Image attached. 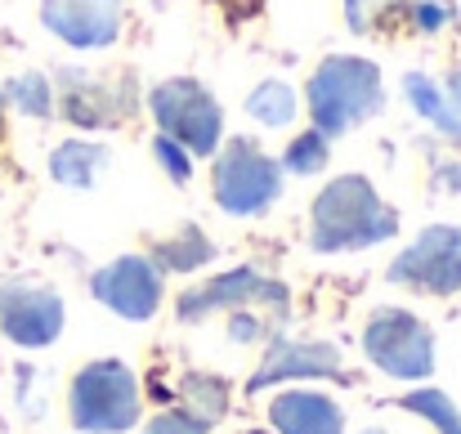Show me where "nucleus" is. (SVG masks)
Masks as SVG:
<instances>
[{
    "instance_id": "nucleus-1",
    "label": "nucleus",
    "mask_w": 461,
    "mask_h": 434,
    "mask_svg": "<svg viewBox=\"0 0 461 434\" xmlns=\"http://www.w3.org/2000/svg\"><path fill=\"white\" fill-rule=\"evenodd\" d=\"M399 233V211L381 202L367 175H336L309 206V247L318 256L367 251Z\"/></svg>"
},
{
    "instance_id": "nucleus-2",
    "label": "nucleus",
    "mask_w": 461,
    "mask_h": 434,
    "mask_svg": "<svg viewBox=\"0 0 461 434\" xmlns=\"http://www.w3.org/2000/svg\"><path fill=\"white\" fill-rule=\"evenodd\" d=\"M305 95L313 131H322L327 140H340V135H349L385 113L381 68L363 54H327L313 68Z\"/></svg>"
},
{
    "instance_id": "nucleus-3",
    "label": "nucleus",
    "mask_w": 461,
    "mask_h": 434,
    "mask_svg": "<svg viewBox=\"0 0 461 434\" xmlns=\"http://www.w3.org/2000/svg\"><path fill=\"white\" fill-rule=\"evenodd\" d=\"M140 376L122 358H95L68 385V421L81 434H126L140 426Z\"/></svg>"
},
{
    "instance_id": "nucleus-4",
    "label": "nucleus",
    "mask_w": 461,
    "mask_h": 434,
    "mask_svg": "<svg viewBox=\"0 0 461 434\" xmlns=\"http://www.w3.org/2000/svg\"><path fill=\"white\" fill-rule=\"evenodd\" d=\"M211 197L224 215L233 220H251L265 215L278 197H283V161L269 157L256 140H229L215 152V170H211Z\"/></svg>"
},
{
    "instance_id": "nucleus-5",
    "label": "nucleus",
    "mask_w": 461,
    "mask_h": 434,
    "mask_svg": "<svg viewBox=\"0 0 461 434\" xmlns=\"http://www.w3.org/2000/svg\"><path fill=\"white\" fill-rule=\"evenodd\" d=\"M149 113H153L157 131L179 140L193 157H215L220 140H224V113H220V99L193 81V77H170L153 86L149 95Z\"/></svg>"
},
{
    "instance_id": "nucleus-6",
    "label": "nucleus",
    "mask_w": 461,
    "mask_h": 434,
    "mask_svg": "<svg viewBox=\"0 0 461 434\" xmlns=\"http://www.w3.org/2000/svg\"><path fill=\"white\" fill-rule=\"evenodd\" d=\"M363 349H367L372 367H381L394 381H426L435 372L430 322H421L412 309H399V304L372 309V318L363 327Z\"/></svg>"
},
{
    "instance_id": "nucleus-7",
    "label": "nucleus",
    "mask_w": 461,
    "mask_h": 434,
    "mask_svg": "<svg viewBox=\"0 0 461 434\" xmlns=\"http://www.w3.org/2000/svg\"><path fill=\"white\" fill-rule=\"evenodd\" d=\"M54 104L63 117L81 131H108L122 126L140 104V81L131 72H90V68H63L54 86Z\"/></svg>"
},
{
    "instance_id": "nucleus-8",
    "label": "nucleus",
    "mask_w": 461,
    "mask_h": 434,
    "mask_svg": "<svg viewBox=\"0 0 461 434\" xmlns=\"http://www.w3.org/2000/svg\"><path fill=\"white\" fill-rule=\"evenodd\" d=\"M385 283L426 295H457L461 291V229L430 224L421 229L385 269Z\"/></svg>"
},
{
    "instance_id": "nucleus-9",
    "label": "nucleus",
    "mask_w": 461,
    "mask_h": 434,
    "mask_svg": "<svg viewBox=\"0 0 461 434\" xmlns=\"http://www.w3.org/2000/svg\"><path fill=\"white\" fill-rule=\"evenodd\" d=\"M68 304L63 295L45 283L0 278V336L18 349H45L63 336Z\"/></svg>"
},
{
    "instance_id": "nucleus-10",
    "label": "nucleus",
    "mask_w": 461,
    "mask_h": 434,
    "mask_svg": "<svg viewBox=\"0 0 461 434\" xmlns=\"http://www.w3.org/2000/svg\"><path fill=\"white\" fill-rule=\"evenodd\" d=\"M90 295L99 304H108L113 313H122L126 322H149L157 309H161V295H166V278L149 256H117L108 260L104 269H95L90 278Z\"/></svg>"
},
{
    "instance_id": "nucleus-11",
    "label": "nucleus",
    "mask_w": 461,
    "mask_h": 434,
    "mask_svg": "<svg viewBox=\"0 0 461 434\" xmlns=\"http://www.w3.org/2000/svg\"><path fill=\"white\" fill-rule=\"evenodd\" d=\"M41 27L72 50H108L122 36V0H41Z\"/></svg>"
},
{
    "instance_id": "nucleus-12",
    "label": "nucleus",
    "mask_w": 461,
    "mask_h": 434,
    "mask_svg": "<svg viewBox=\"0 0 461 434\" xmlns=\"http://www.w3.org/2000/svg\"><path fill=\"white\" fill-rule=\"evenodd\" d=\"M260 300L287 304V287L260 278V274L247 265V269H229V274H220V278H211V283H202V287H188L175 300V313H179V322H202L206 313H220V309H233V313H238V309L260 304Z\"/></svg>"
},
{
    "instance_id": "nucleus-13",
    "label": "nucleus",
    "mask_w": 461,
    "mask_h": 434,
    "mask_svg": "<svg viewBox=\"0 0 461 434\" xmlns=\"http://www.w3.org/2000/svg\"><path fill=\"white\" fill-rule=\"evenodd\" d=\"M296 376H345L336 345H327V340H274L247 390L256 394L274 381H296Z\"/></svg>"
},
{
    "instance_id": "nucleus-14",
    "label": "nucleus",
    "mask_w": 461,
    "mask_h": 434,
    "mask_svg": "<svg viewBox=\"0 0 461 434\" xmlns=\"http://www.w3.org/2000/svg\"><path fill=\"white\" fill-rule=\"evenodd\" d=\"M269 421L278 434H345V412L336 399L318 390H287L269 403Z\"/></svg>"
},
{
    "instance_id": "nucleus-15",
    "label": "nucleus",
    "mask_w": 461,
    "mask_h": 434,
    "mask_svg": "<svg viewBox=\"0 0 461 434\" xmlns=\"http://www.w3.org/2000/svg\"><path fill=\"white\" fill-rule=\"evenodd\" d=\"M403 95L421 122H430L448 140H461V72H448V81H435L426 72H408Z\"/></svg>"
},
{
    "instance_id": "nucleus-16",
    "label": "nucleus",
    "mask_w": 461,
    "mask_h": 434,
    "mask_svg": "<svg viewBox=\"0 0 461 434\" xmlns=\"http://www.w3.org/2000/svg\"><path fill=\"white\" fill-rule=\"evenodd\" d=\"M108 148L95 140H63L50 152V175L63 188H95V179L108 170Z\"/></svg>"
},
{
    "instance_id": "nucleus-17",
    "label": "nucleus",
    "mask_w": 461,
    "mask_h": 434,
    "mask_svg": "<svg viewBox=\"0 0 461 434\" xmlns=\"http://www.w3.org/2000/svg\"><path fill=\"white\" fill-rule=\"evenodd\" d=\"M153 265L166 274H193V269H202V265H211L215 260V242L197 229V224H179V229H170L166 238H157L153 242Z\"/></svg>"
},
{
    "instance_id": "nucleus-18",
    "label": "nucleus",
    "mask_w": 461,
    "mask_h": 434,
    "mask_svg": "<svg viewBox=\"0 0 461 434\" xmlns=\"http://www.w3.org/2000/svg\"><path fill=\"white\" fill-rule=\"evenodd\" d=\"M0 90H5V104H9L18 117H32V122L54 117V86H50L45 72H18V77H9Z\"/></svg>"
},
{
    "instance_id": "nucleus-19",
    "label": "nucleus",
    "mask_w": 461,
    "mask_h": 434,
    "mask_svg": "<svg viewBox=\"0 0 461 434\" xmlns=\"http://www.w3.org/2000/svg\"><path fill=\"white\" fill-rule=\"evenodd\" d=\"M247 117L269 126V131H283L296 122V90L287 81H260L251 95H247Z\"/></svg>"
},
{
    "instance_id": "nucleus-20",
    "label": "nucleus",
    "mask_w": 461,
    "mask_h": 434,
    "mask_svg": "<svg viewBox=\"0 0 461 434\" xmlns=\"http://www.w3.org/2000/svg\"><path fill=\"white\" fill-rule=\"evenodd\" d=\"M179 394H184V412H193L202 426H215L224 417V408H229V385L220 376H206V372L184 376Z\"/></svg>"
},
{
    "instance_id": "nucleus-21",
    "label": "nucleus",
    "mask_w": 461,
    "mask_h": 434,
    "mask_svg": "<svg viewBox=\"0 0 461 434\" xmlns=\"http://www.w3.org/2000/svg\"><path fill=\"white\" fill-rule=\"evenodd\" d=\"M399 408L417 412L421 421H430L439 434H461L457 403H453L448 394H439V390H412V394H403V399H399Z\"/></svg>"
},
{
    "instance_id": "nucleus-22",
    "label": "nucleus",
    "mask_w": 461,
    "mask_h": 434,
    "mask_svg": "<svg viewBox=\"0 0 461 434\" xmlns=\"http://www.w3.org/2000/svg\"><path fill=\"white\" fill-rule=\"evenodd\" d=\"M327 161H331V140L322 131L296 135L292 148L283 152V170H292V175H318V170H327Z\"/></svg>"
},
{
    "instance_id": "nucleus-23",
    "label": "nucleus",
    "mask_w": 461,
    "mask_h": 434,
    "mask_svg": "<svg viewBox=\"0 0 461 434\" xmlns=\"http://www.w3.org/2000/svg\"><path fill=\"white\" fill-rule=\"evenodd\" d=\"M153 157H157V166H161L179 188H184V184H193V152L179 144V140H170V135H161V131H157Z\"/></svg>"
},
{
    "instance_id": "nucleus-24",
    "label": "nucleus",
    "mask_w": 461,
    "mask_h": 434,
    "mask_svg": "<svg viewBox=\"0 0 461 434\" xmlns=\"http://www.w3.org/2000/svg\"><path fill=\"white\" fill-rule=\"evenodd\" d=\"M211 426H202L193 412H184V408H166V412H157L153 421L144 426V434H206Z\"/></svg>"
},
{
    "instance_id": "nucleus-25",
    "label": "nucleus",
    "mask_w": 461,
    "mask_h": 434,
    "mask_svg": "<svg viewBox=\"0 0 461 434\" xmlns=\"http://www.w3.org/2000/svg\"><path fill=\"white\" fill-rule=\"evenodd\" d=\"M457 18V9L448 5V0H417V9H412V23L421 27V32H439L444 23H453Z\"/></svg>"
},
{
    "instance_id": "nucleus-26",
    "label": "nucleus",
    "mask_w": 461,
    "mask_h": 434,
    "mask_svg": "<svg viewBox=\"0 0 461 434\" xmlns=\"http://www.w3.org/2000/svg\"><path fill=\"white\" fill-rule=\"evenodd\" d=\"M345 18L354 32H367V14H363V0H345Z\"/></svg>"
},
{
    "instance_id": "nucleus-27",
    "label": "nucleus",
    "mask_w": 461,
    "mask_h": 434,
    "mask_svg": "<svg viewBox=\"0 0 461 434\" xmlns=\"http://www.w3.org/2000/svg\"><path fill=\"white\" fill-rule=\"evenodd\" d=\"M5 113H9V104H5V90H0V135H5Z\"/></svg>"
},
{
    "instance_id": "nucleus-28",
    "label": "nucleus",
    "mask_w": 461,
    "mask_h": 434,
    "mask_svg": "<svg viewBox=\"0 0 461 434\" xmlns=\"http://www.w3.org/2000/svg\"><path fill=\"white\" fill-rule=\"evenodd\" d=\"M247 434H265V430H247Z\"/></svg>"
}]
</instances>
